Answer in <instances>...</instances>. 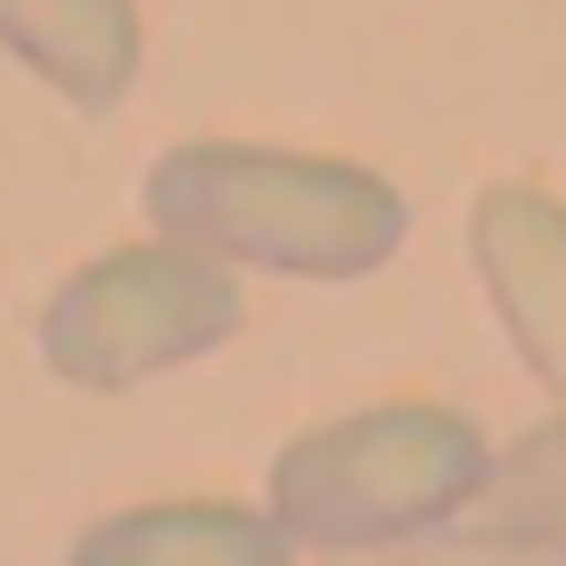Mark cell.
<instances>
[{"instance_id": "1", "label": "cell", "mask_w": 566, "mask_h": 566, "mask_svg": "<svg viewBox=\"0 0 566 566\" xmlns=\"http://www.w3.org/2000/svg\"><path fill=\"white\" fill-rule=\"evenodd\" d=\"M149 229H179L239 269H279V279H318L348 289L368 269L398 259L408 239V189L368 159H328V149H259V139H179L149 159L139 179Z\"/></svg>"}, {"instance_id": "2", "label": "cell", "mask_w": 566, "mask_h": 566, "mask_svg": "<svg viewBox=\"0 0 566 566\" xmlns=\"http://www.w3.org/2000/svg\"><path fill=\"white\" fill-rule=\"evenodd\" d=\"M488 458L497 448L478 438V418H458L438 398H388V408L289 438L269 468V507L318 557H378V547H418V537L458 527Z\"/></svg>"}, {"instance_id": "3", "label": "cell", "mask_w": 566, "mask_h": 566, "mask_svg": "<svg viewBox=\"0 0 566 566\" xmlns=\"http://www.w3.org/2000/svg\"><path fill=\"white\" fill-rule=\"evenodd\" d=\"M249 318L239 298V259L179 239V229H149L109 259H90L80 279L50 289L40 308V368L60 388H149L209 348H229Z\"/></svg>"}, {"instance_id": "4", "label": "cell", "mask_w": 566, "mask_h": 566, "mask_svg": "<svg viewBox=\"0 0 566 566\" xmlns=\"http://www.w3.org/2000/svg\"><path fill=\"white\" fill-rule=\"evenodd\" d=\"M468 249H478V279L497 298L517 358L566 398V199L527 189V179H497L468 209Z\"/></svg>"}, {"instance_id": "5", "label": "cell", "mask_w": 566, "mask_h": 566, "mask_svg": "<svg viewBox=\"0 0 566 566\" xmlns=\"http://www.w3.org/2000/svg\"><path fill=\"white\" fill-rule=\"evenodd\" d=\"M0 50L70 109H119L139 80V0H0Z\"/></svg>"}, {"instance_id": "6", "label": "cell", "mask_w": 566, "mask_h": 566, "mask_svg": "<svg viewBox=\"0 0 566 566\" xmlns=\"http://www.w3.org/2000/svg\"><path fill=\"white\" fill-rule=\"evenodd\" d=\"M298 537L279 527V507H239V497H159V507H119L80 537V566H289Z\"/></svg>"}, {"instance_id": "7", "label": "cell", "mask_w": 566, "mask_h": 566, "mask_svg": "<svg viewBox=\"0 0 566 566\" xmlns=\"http://www.w3.org/2000/svg\"><path fill=\"white\" fill-rule=\"evenodd\" d=\"M468 547H507V557H566V418L527 428L517 448L488 458L478 497L458 507Z\"/></svg>"}]
</instances>
